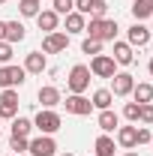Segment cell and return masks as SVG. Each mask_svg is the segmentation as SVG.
<instances>
[{
	"label": "cell",
	"mask_w": 153,
	"mask_h": 156,
	"mask_svg": "<svg viewBox=\"0 0 153 156\" xmlns=\"http://www.w3.org/2000/svg\"><path fill=\"white\" fill-rule=\"evenodd\" d=\"M87 39H96V42H114L117 36V21L111 18H90V24L84 27Z\"/></svg>",
	"instance_id": "cell-1"
},
{
	"label": "cell",
	"mask_w": 153,
	"mask_h": 156,
	"mask_svg": "<svg viewBox=\"0 0 153 156\" xmlns=\"http://www.w3.org/2000/svg\"><path fill=\"white\" fill-rule=\"evenodd\" d=\"M66 87H69V93H84L87 87H90V69L84 66V63H78L69 69V78H66Z\"/></svg>",
	"instance_id": "cell-2"
},
{
	"label": "cell",
	"mask_w": 153,
	"mask_h": 156,
	"mask_svg": "<svg viewBox=\"0 0 153 156\" xmlns=\"http://www.w3.org/2000/svg\"><path fill=\"white\" fill-rule=\"evenodd\" d=\"M24 81H27L24 66H12V63L0 66V87H3V90H9V87H15V90H18Z\"/></svg>",
	"instance_id": "cell-3"
},
{
	"label": "cell",
	"mask_w": 153,
	"mask_h": 156,
	"mask_svg": "<svg viewBox=\"0 0 153 156\" xmlns=\"http://www.w3.org/2000/svg\"><path fill=\"white\" fill-rule=\"evenodd\" d=\"M60 123H63V120H60V114L54 111V108H42V111L36 114V120H33V126H36L42 135H54V132L60 129Z\"/></svg>",
	"instance_id": "cell-4"
},
{
	"label": "cell",
	"mask_w": 153,
	"mask_h": 156,
	"mask_svg": "<svg viewBox=\"0 0 153 156\" xmlns=\"http://www.w3.org/2000/svg\"><path fill=\"white\" fill-rule=\"evenodd\" d=\"M90 75H96V78H114V72H117V63H114V57L111 54H96L93 60H90Z\"/></svg>",
	"instance_id": "cell-5"
},
{
	"label": "cell",
	"mask_w": 153,
	"mask_h": 156,
	"mask_svg": "<svg viewBox=\"0 0 153 156\" xmlns=\"http://www.w3.org/2000/svg\"><path fill=\"white\" fill-rule=\"evenodd\" d=\"M66 114H75V117H87L93 111V102L84 96V93H72V96H66Z\"/></svg>",
	"instance_id": "cell-6"
},
{
	"label": "cell",
	"mask_w": 153,
	"mask_h": 156,
	"mask_svg": "<svg viewBox=\"0 0 153 156\" xmlns=\"http://www.w3.org/2000/svg\"><path fill=\"white\" fill-rule=\"evenodd\" d=\"M66 48H69V33H60V30L45 33V39H42V51L45 54H60Z\"/></svg>",
	"instance_id": "cell-7"
},
{
	"label": "cell",
	"mask_w": 153,
	"mask_h": 156,
	"mask_svg": "<svg viewBox=\"0 0 153 156\" xmlns=\"http://www.w3.org/2000/svg\"><path fill=\"white\" fill-rule=\"evenodd\" d=\"M27 153H30V156H54V153H57V141H54L51 135H39V138L30 141Z\"/></svg>",
	"instance_id": "cell-8"
},
{
	"label": "cell",
	"mask_w": 153,
	"mask_h": 156,
	"mask_svg": "<svg viewBox=\"0 0 153 156\" xmlns=\"http://www.w3.org/2000/svg\"><path fill=\"white\" fill-rule=\"evenodd\" d=\"M132 87H135V78L129 72H114V78H111V93L114 96H129Z\"/></svg>",
	"instance_id": "cell-9"
},
{
	"label": "cell",
	"mask_w": 153,
	"mask_h": 156,
	"mask_svg": "<svg viewBox=\"0 0 153 156\" xmlns=\"http://www.w3.org/2000/svg\"><path fill=\"white\" fill-rule=\"evenodd\" d=\"M153 36H150V30L141 24V21H135L132 27H129V45L132 48H144V45H150Z\"/></svg>",
	"instance_id": "cell-10"
},
{
	"label": "cell",
	"mask_w": 153,
	"mask_h": 156,
	"mask_svg": "<svg viewBox=\"0 0 153 156\" xmlns=\"http://www.w3.org/2000/svg\"><path fill=\"white\" fill-rule=\"evenodd\" d=\"M36 99L42 102V108H54V105H60L63 99H60V90L54 87V84H45V87H39Z\"/></svg>",
	"instance_id": "cell-11"
},
{
	"label": "cell",
	"mask_w": 153,
	"mask_h": 156,
	"mask_svg": "<svg viewBox=\"0 0 153 156\" xmlns=\"http://www.w3.org/2000/svg\"><path fill=\"white\" fill-rule=\"evenodd\" d=\"M48 66V60L42 51H30L27 57H24V72H30V75H42V69Z\"/></svg>",
	"instance_id": "cell-12"
},
{
	"label": "cell",
	"mask_w": 153,
	"mask_h": 156,
	"mask_svg": "<svg viewBox=\"0 0 153 156\" xmlns=\"http://www.w3.org/2000/svg\"><path fill=\"white\" fill-rule=\"evenodd\" d=\"M114 63L117 66H132L135 63V54H132V45L129 42H114Z\"/></svg>",
	"instance_id": "cell-13"
},
{
	"label": "cell",
	"mask_w": 153,
	"mask_h": 156,
	"mask_svg": "<svg viewBox=\"0 0 153 156\" xmlns=\"http://www.w3.org/2000/svg\"><path fill=\"white\" fill-rule=\"evenodd\" d=\"M114 153H117L114 138L108 135V132H102V135L93 141V156H114Z\"/></svg>",
	"instance_id": "cell-14"
},
{
	"label": "cell",
	"mask_w": 153,
	"mask_h": 156,
	"mask_svg": "<svg viewBox=\"0 0 153 156\" xmlns=\"http://www.w3.org/2000/svg\"><path fill=\"white\" fill-rule=\"evenodd\" d=\"M36 24H39V30L54 33V30H57V24H60V15L54 12V9H42V12L36 15Z\"/></svg>",
	"instance_id": "cell-15"
},
{
	"label": "cell",
	"mask_w": 153,
	"mask_h": 156,
	"mask_svg": "<svg viewBox=\"0 0 153 156\" xmlns=\"http://www.w3.org/2000/svg\"><path fill=\"white\" fill-rule=\"evenodd\" d=\"M96 126H99L102 132H114L117 126H120V117H117L111 108H105V111H99V117H96Z\"/></svg>",
	"instance_id": "cell-16"
},
{
	"label": "cell",
	"mask_w": 153,
	"mask_h": 156,
	"mask_svg": "<svg viewBox=\"0 0 153 156\" xmlns=\"http://www.w3.org/2000/svg\"><path fill=\"white\" fill-rule=\"evenodd\" d=\"M132 102H138V105H147V102H153V84H147V81L135 84V87H132Z\"/></svg>",
	"instance_id": "cell-17"
},
{
	"label": "cell",
	"mask_w": 153,
	"mask_h": 156,
	"mask_svg": "<svg viewBox=\"0 0 153 156\" xmlns=\"http://www.w3.org/2000/svg\"><path fill=\"white\" fill-rule=\"evenodd\" d=\"M90 102H93V108L105 111V108H111V102H114V93H111L108 87H99V90L93 93V99H90Z\"/></svg>",
	"instance_id": "cell-18"
},
{
	"label": "cell",
	"mask_w": 153,
	"mask_h": 156,
	"mask_svg": "<svg viewBox=\"0 0 153 156\" xmlns=\"http://www.w3.org/2000/svg\"><path fill=\"white\" fill-rule=\"evenodd\" d=\"M84 27H87V21H84V15L72 9V12L66 15V33H69V36H72V33H84Z\"/></svg>",
	"instance_id": "cell-19"
},
{
	"label": "cell",
	"mask_w": 153,
	"mask_h": 156,
	"mask_svg": "<svg viewBox=\"0 0 153 156\" xmlns=\"http://www.w3.org/2000/svg\"><path fill=\"white\" fill-rule=\"evenodd\" d=\"M24 36H27V30H24V24H21V21H6V42H9V45L21 42Z\"/></svg>",
	"instance_id": "cell-20"
},
{
	"label": "cell",
	"mask_w": 153,
	"mask_h": 156,
	"mask_svg": "<svg viewBox=\"0 0 153 156\" xmlns=\"http://www.w3.org/2000/svg\"><path fill=\"white\" fill-rule=\"evenodd\" d=\"M18 12L24 18H36L42 12V0H18Z\"/></svg>",
	"instance_id": "cell-21"
},
{
	"label": "cell",
	"mask_w": 153,
	"mask_h": 156,
	"mask_svg": "<svg viewBox=\"0 0 153 156\" xmlns=\"http://www.w3.org/2000/svg\"><path fill=\"white\" fill-rule=\"evenodd\" d=\"M132 15H135V21L150 18L153 15V0H135L132 3Z\"/></svg>",
	"instance_id": "cell-22"
},
{
	"label": "cell",
	"mask_w": 153,
	"mask_h": 156,
	"mask_svg": "<svg viewBox=\"0 0 153 156\" xmlns=\"http://www.w3.org/2000/svg\"><path fill=\"white\" fill-rule=\"evenodd\" d=\"M117 144L120 147H135V126H117Z\"/></svg>",
	"instance_id": "cell-23"
},
{
	"label": "cell",
	"mask_w": 153,
	"mask_h": 156,
	"mask_svg": "<svg viewBox=\"0 0 153 156\" xmlns=\"http://www.w3.org/2000/svg\"><path fill=\"white\" fill-rule=\"evenodd\" d=\"M30 132H33V120H27V117H15V120H12V135L27 138Z\"/></svg>",
	"instance_id": "cell-24"
},
{
	"label": "cell",
	"mask_w": 153,
	"mask_h": 156,
	"mask_svg": "<svg viewBox=\"0 0 153 156\" xmlns=\"http://www.w3.org/2000/svg\"><path fill=\"white\" fill-rule=\"evenodd\" d=\"M105 12H108V3L105 0H90V18H105Z\"/></svg>",
	"instance_id": "cell-25"
},
{
	"label": "cell",
	"mask_w": 153,
	"mask_h": 156,
	"mask_svg": "<svg viewBox=\"0 0 153 156\" xmlns=\"http://www.w3.org/2000/svg\"><path fill=\"white\" fill-rule=\"evenodd\" d=\"M9 147L15 150V156H18V153H27V147H30V138H21V135H12V138H9Z\"/></svg>",
	"instance_id": "cell-26"
},
{
	"label": "cell",
	"mask_w": 153,
	"mask_h": 156,
	"mask_svg": "<svg viewBox=\"0 0 153 156\" xmlns=\"http://www.w3.org/2000/svg\"><path fill=\"white\" fill-rule=\"evenodd\" d=\"M138 114H141V105H138V102H126V105H123V117H126V120L138 123Z\"/></svg>",
	"instance_id": "cell-27"
},
{
	"label": "cell",
	"mask_w": 153,
	"mask_h": 156,
	"mask_svg": "<svg viewBox=\"0 0 153 156\" xmlns=\"http://www.w3.org/2000/svg\"><path fill=\"white\" fill-rule=\"evenodd\" d=\"M51 3H54V12L57 15H69L75 9V0H51Z\"/></svg>",
	"instance_id": "cell-28"
},
{
	"label": "cell",
	"mask_w": 153,
	"mask_h": 156,
	"mask_svg": "<svg viewBox=\"0 0 153 156\" xmlns=\"http://www.w3.org/2000/svg\"><path fill=\"white\" fill-rule=\"evenodd\" d=\"M81 51H84V54H102V42H96V39H84V42H81Z\"/></svg>",
	"instance_id": "cell-29"
},
{
	"label": "cell",
	"mask_w": 153,
	"mask_h": 156,
	"mask_svg": "<svg viewBox=\"0 0 153 156\" xmlns=\"http://www.w3.org/2000/svg\"><path fill=\"white\" fill-rule=\"evenodd\" d=\"M153 141V132L147 126H135V144H150Z\"/></svg>",
	"instance_id": "cell-30"
},
{
	"label": "cell",
	"mask_w": 153,
	"mask_h": 156,
	"mask_svg": "<svg viewBox=\"0 0 153 156\" xmlns=\"http://www.w3.org/2000/svg\"><path fill=\"white\" fill-rule=\"evenodd\" d=\"M0 102H3V105H18V90H15V87L3 90V93H0Z\"/></svg>",
	"instance_id": "cell-31"
},
{
	"label": "cell",
	"mask_w": 153,
	"mask_h": 156,
	"mask_svg": "<svg viewBox=\"0 0 153 156\" xmlns=\"http://www.w3.org/2000/svg\"><path fill=\"white\" fill-rule=\"evenodd\" d=\"M138 120L144 123V126H150L153 123V105L147 102V105H141V114H138Z\"/></svg>",
	"instance_id": "cell-32"
},
{
	"label": "cell",
	"mask_w": 153,
	"mask_h": 156,
	"mask_svg": "<svg viewBox=\"0 0 153 156\" xmlns=\"http://www.w3.org/2000/svg\"><path fill=\"white\" fill-rule=\"evenodd\" d=\"M9 60H12V45H9V42H6V39H3V42H0V63H3V66H6V63H9Z\"/></svg>",
	"instance_id": "cell-33"
},
{
	"label": "cell",
	"mask_w": 153,
	"mask_h": 156,
	"mask_svg": "<svg viewBox=\"0 0 153 156\" xmlns=\"http://www.w3.org/2000/svg\"><path fill=\"white\" fill-rule=\"evenodd\" d=\"M15 111H18V105H3V102H0V117H3V120H12Z\"/></svg>",
	"instance_id": "cell-34"
},
{
	"label": "cell",
	"mask_w": 153,
	"mask_h": 156,
	"mask_svg": "<svg viewBox=\"0 0 153 156\" xmlns=\"http://www.w3.org/2000/svg\"><path fill=\"white\" fill-rule=\"evenodd\" d=\"M6 39V21H0V42Z\"/></svg>",
	"instance_id": "cell-35"
},
{
	"label": "cell",
	"mask_w": 153,
	"mask_h": 156,
	"mask_svg": "<svg viewBox=\"0 0 153 156\" xmlns=\"http://www.w3.org/2000/svg\"><path fill=\"white\" fill-rule=\"evenodd\" d=\"M147 72H150V75H153V57H150V63H147Z\"/></svg>",
	"instance_id": "cell-36"
},
{
	"label": "cell",
	"mask_w": 153,
	"mask_h": 156,
	"mask_svg": "<svg viewBox=\"0 0 153 156\" xmlns=\"http://www.w3.org/2000/svg\"><path fill=\"white\" fill-rule=\"evenodd\" d=\"M123 156H138V153H132V150H129V153H123Z\"/></svg>",
	"instance_id": "cell-37"
},
{
	"label": "cell",
	"mask_w": 153,
	"mask_h": 156,
	"mask_svg": "<svg viewBox=\"0 0 153 156\" xmlns=\"http://www.w3.org/2000/svg\"><path fill=\"white\" fill-rule=\"evenodd\" d=\"M60 156H75V153H60Z\"/></svg>",
	"instance_id": "cell-38"
},
{
	"label": "cell",
	"mask_w": 153,
	"mask_h": 156,
	"mask_svg": "<svg viewBox=\"0 0 153 156\" xmlns=\"http://www.w3.org/2000/svg\"><path fill=\"white\" fill-rule=\"evenodd\" d=\"M3 3H6V0H0V6H3Z\"/></svg>",
	"instance_id": "cell-39"
},
{
	"label": "cell",
	"mask_w": 153,
	"mask_h": 156,
	"mask_svg": "<svg viewBox=\"0 0 153 156\" xmlns=\"http://www.w3.org/2000/svg\"><path fill=\"white\" fill-rule=\"evenodd\" d=\"M0 132H3V126H0Z\"/></svg>",
	"instance_id": "cell-40"
},
{
	"label": "cell",
	"mask_w": 153,
	"mask_h": 156,
	"mask_svg": "<svg viewBox=\"0 0 153 156\" xmlns=\"http://www.w3.org/2000/svg\"><path fill=\"white\" fill-rule=\"evenodd\" d=\"M150 147H153V141H150Z\"/></svg>",
	"instance_id": "cell-41"
}]
</instances>
